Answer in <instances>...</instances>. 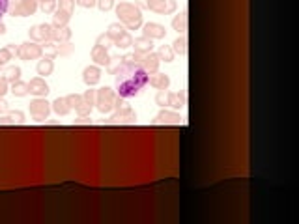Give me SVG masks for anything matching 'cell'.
I'll list each match as a JSON object with an SVG mask.
<instances>
[{
	"instance_id": "6da1fadb",
	"label": "cell",
	"mask_w": 299,
	"mask_h": 224,
	"mask_svg": "<svg viewBox=\"0 0 299 224\" xmlns=\"http://www.w3.org/2000/svg\"><path fill=\"white\" fill-rule=\"evenodd\" d=\"M112 75L116 81V91L124 99L140 95L150 79V75L138 64H129V62H120L118 67L112 69Z\"/></svg>"
},
{
	"instance_id": "7a4b0ae2",
	"label": "cell",
	"mask_w": 299,
	"mask_h": 224,
	"mask_svg": "<svg viewBox=\"0 0 299 224\" xmlns=\"http://www.w3.org/2000/svg\"><path fill=\"white\" fill-rule=\"evenodd\" d=\"M116 15L128 30H138L142 26V11L131 2H118Z\"/></svg>"
},
{
	"instance_id": "3957f363",
	"label": "cell",
	"mask_w": 299,
	"mask_h": 224,
	"mask_svg": "<svg viewBox=\"0 0 299 224\" xmlns=\"http://www.w3.org/2000/svg\"><path fill=\"white\" fill-rule=\"evenodd\" d=\"M114 110L116 112L107 120V124H137V112L128 105V99L116 95Z\"/></svg>"
},
{
	"instance_id": "277c9868",
	"label": "cell",
	"mask_w": 299,
	"mask_h": 224,
	"mask_svg": "<svg viewBox=\"0 0 299 224\" xmlns=\"http://www.w3.org/2000/svg\"><path fill=\"white\" fill-rule=\"evenodd\" d=\"M116 95H118V93H114V90L109 88V86L95 90V107H97V110H99L101 114H109V112H112V110H114Z\"/></svg>"
},
{
	"instance_id": "5b68a950",
	"label": "cell",
	"mask_w": 299,
	"mask_h": 224,
	"mask_svg": "<svg viewBox=\"0 0 299 224\" xmlns=\"http://www.w3.org/2000/svg\"><path fill=\"white\" fill-rule=\"evenodd\" d=\"M17 56L21 60H25V62H30V60H40L43 56V47L36 42L21 43V45L17 47Z\"/></svg>"
},
{
	"instance_id": "8992f818",
	"label": "cell",
	"mask_w": 299,
	"mask_h": 224,
	"mask_svg": "<svg viewBox=\"0 0 299 224\" xmlns=\"http://www.w3.org/2000/svg\"><path fill=\"white\" fill-rule=\"evenodd\" d=\"M38 0H19L15 4H9V15L11 17H28L34 15L38 9Z\"/></svg>"
},
{
	"instance_id": "52a82bcc",
	"label": "cell",
	"mask_w": 299,
	"mask_h": 224,
	"mask_svg": "<svg viewBox=\"0 0 299 224\" xmlns=\"http://www.w3.org/2000/svg\"><path fill=\"white\" fill-rule=\"evenodd\" d=\"M51 103L45 97H36L34 101H30V114L36 122H45L51 114Z\"/></svg>"
},
{
	"instance_id": "ba28073f",
	"label": "cell",
	"mask_w": 299,
	"mask_h": 224,
	"mask_svg": "<svg viewBox=\"0 0 299 224\" xmlns=\"http://www.w3.org/2000/svg\"><path fill=\"white\" fill-rule=\"evenodd\" d=\"M52 30L54 26L47 25V23H42V25H34L30 30H28V36H30V42L36 43H45L52 40Z\"/></svg>"
},
{
	"instance_id": "9c48e42d",
	"label": "cell",
	"mask_w": 299,
	"mask_h": 224,
	"mask_svg": "<svg viewBox=\"0 0 299 224\" xmlns=\"http://www.w3.org/2000/svg\"><path fill=\"white\" fill-rule=\"evenodd\" d=\"M148 9H152L159 15H171L178 9L176 0H148Z\"/></svg>"
},
{
	"instance_id": "30bf717a",
	"label": "cell",
	"mask_w": 299,
	"mask_h": 224,
	"mask_svg": "<svg viewBox=\"0 0 299 224\" xmlns=\"http://www.w3.org/2000/svg\"><path fill=\"white\" fill-rule=\"evenodd\" d=\"M66 99H68L69 107L75 108V112H77L79 116H90V112H92V105H88L85 101V97L81 95V93H69L66 95Z\"/></svg>"
},
{
	"instance_id": "8fae6325",
	"label": "cell",
	"mask_w": 299,
	"mask_h": 224,
	"mask_svg": "<svg viewBox=\"0 0 299 224\" xmlns=\"http://www.w3.org/2000/svg\"><path fill=\"white\" fill-rule=\"evenodd\" d=\"M183 122V118L179 116L178 112H172V110H161L155 120L152 122L154 125H179Z\"/></svg>"
},
{
	"instance_id": "7c38bea8",
	"label": "cell",
	"mask_w": 299,
	"mask_h": 224,
	"mask_svg": "<svg viewBox=\"0 0 299 224\" xmlns=\"http://www.w3.org/2000/svg\"><path fill=\"white\" fill-rule=\"evenodd\" d=\"M159 64H161V60L157 56V52H148V54H142V58L138 62V66L144 69L148 75L155 73L157 69H159Z\"/></svg>"
},
{
	"instance_id": "4fadbf2b",
	"label": "cell",
	"mask_w": 299,
	"mask_h": 224,
	"mask_svg": "<svg viewBox=\"0 0 299 224\" xmlns=\"http://www.w3.org/2000/svg\"><path fill=\"white\" fill-rule=\"evenodd\" d=\"M49 91H51L49 90V84L45 83L43 77H36V79H32L28 83V93H32L36 97H45Z\"/></svg>"
},
{
	"instance_id": "5bb4252c",
	"label": "cell",
	"mask_w": 299,
	"mask_h": 224,
	"mask_svg": "<svg viewBox=\"0 0 299 224\" xmlns=\"http://www.w3.org/2000/svg\"><path fill=\"white\" fill-rule=\"evenodd\" d=\"M142 36L150 38V40H163L167 36V28L159 23H146L142 26Z\"/></svg>"
},
{
	"instance_id": "9a60e30c",
	"label": "cell",
	"mask_w": 299,
	"mask_h": 224,
	"mask_svg": "<svg viewBox=\"0 0 299 224\" xmlns=\"http://www.w3.org/2000/svg\"><path fill=\"white\" fill-rule=\"evenodd\" d=\"M92 60L95 62V66H111V56H109V49H105L101 45H94V49L90 52Z\"/></svg>"
},
{
	"instance_id": "2e32d148",
	"label": "cell",
	"mask_w": 299,
	"mask_h": 224,
	"mask_svg": "<svg viewBox=\"0 0 299 224\" xmlns=\"http://www.w3.org/2000/svg\"><path fill=\"white\" fill-rule=\"evenodd\" d=\"M99 81H101V69H99V66L85 67V71H83V83H85L86 86H92V88H94Z\"/></svg>"
},
{
	"instance_id": "e0dca14e",
	"label": "cell",
	"mask_w": 299,
	"mask_h": 224,
	"mask_svg": "<svg viewBox=\"0 0 299 224\" xmlns=\"http://www.w3.org/2000/svg\"><path fill=\"white\" fill-rule=\"evenodd\" d=\"M187 103V93L181 90V91H167V105L172 108H183Z\"/></svg>"
},
{
	"instance_id": "ac0fdd59",
	"label": "cell",
	"mask_w": 299,
	"mask_h": 224,
	"mask_svg": "<svg viewBox=\"0 0 299 224\" xmlns=\"http://www.w3.org/2000/svg\"><path fill=\"white\" fill-rule=\"evenodd\" d=\"M148 83L152 84L155 90H169V86H171V77L165 73H159V71H155V73H152V77L148 79Z\"/></svg>"
},
{
	"instance_id": "d6986e66",
	"label": "cell",
	"mask_w": 299,
	"mask_h": 224,
	"mask_svg": "<svg viewBox=\"0 0 299 224\" xmlns=\"http://www.w3.org/2000/svg\"><path fill=\"white\" fill-rule=\"evenodd\" d=\"M131 47H135V52H138V54H148V52L154 50V40H150L146 36H140L137 40H133Z\"/></svg>"
},
{
	"instance_id": "ffe728a7",
	"label": "cell",
	"mask_w": 299,
	"mask_h": 224,
	"mask_svg": "<svg viewBox=\"0 0 299 224\" xmlns=\"http://www.w3.org/2000/svg\"><path fill=\"white\" fill-rule=\"evenodd\" d=\"M73 36V30L69 26H60V28H54L52 30V40L51 42H56V43H66L71 40Z\"/></svg>"
},
{
	"instance_id": "44dd1931",
	"label": "cell",
	"mask_w": 299,
	"mask_h": 224,
	"mask_svg": "<svg viewBox=\"0 0 299 224\" xmlns=\"http://www.w3.org/2000/svg\"><path fill=\"white\" fill-rule=\"evenodd\" d=\"M51 108L58 114V116H68L69 112H71V107H69V103L66 97H56V99L51 103Z\"/></svg>"
},
{
	"instance_id": "7402d4cb",
	"label": "cell",
	"mask_w": 299,
	"mask_h": 224,
	"mask_svg": "<svg viewBox=\"0 0 299 224\" xmlns=\"http://www.w3.org/2000/svg\"><path fill=\"white\" fill-rule=\"evenodd\" d=\"M36 71H38V75H42V77L52 75V71H54V62H52V58L45 56V58L40 60L38 66H36Z\"/></svg>"
},
{
	"instance_id": "603a6c76",
	"label": "cell",
	"mask_w": 299,
	"mask_h": 224,
	"mask_svg": "<svg viewBox=\"0 0 299 224\" xmlns=\"http://www.w3.org/2000/svg\"><path fill=\"white\" fill-rule=\"evenodd\" d=\"M69 21H71V15L56 8V9H54V13H52V23H51V25L54 26V28H60V26H68Z\"/></svg>"
},
{
	"instance_id": "cb8c5ba5",
	"label": "cell",
	"mask_w": 299,
	"mask_h": 224,
	"mask_svg": "<svg viewBox=\"0 0 299 224\" xmlns=\"http://www.w3.org/2000/svg\"><path fill=\"white\" fill-rule=\"evenodd\" d=\"M172 28L178 34L187 32V11H181L179 15H176L172 19Z\"/></svg>"
},
{
	"instance_id": "d4e9b609",
	"label": "cell",
	"mask_w": 299,
	"mask_h": 224,
	"mask_svg": "<svg viewBox=\"0 0 299 224\" xmlns=\"http://www.w3.org/2000/svg\"><path fill=\"white\" fill-rule=\"evenodd\" d=\"M128 32L126 30V26L122 25V23H112V25H109V30H107V36L112 40V43L118 40L120 36H124V34Z\"/></svg>"
},
{
	"instance_id": "484cf974",
	"label": "cell",
	"mask_w": 299,
	"mask_h": 224,
	"mask_svg": "<svg viewBox=\"0 0 299 224\" xmlns=\"http://www.w3.org/2000/svg\"><path fill=\"white\" fill-rule=\"evenodd\" d=\"M4 79L8 81V83H17V81H21V67H17V66H9V67H6L4 69Z\"/></svg>"
},
{
	"instance_id": "4316f807",
	"label": "cell",
	"mask_w": 299,
	"mask_h": 224,
	"mask_svg": "<svg viewBox=\"0 0 299 224\" xmlns=\"http://www.w3.org/2000/svg\"><path fill=\"white\" fill-rule=\"evenodd\" d=\"M9 91L15 95V97H25L26 93H28V83H23V81H17V83L11 84V88Z\"/></svg>"
},
{
	"instance_id": "83f0119b",
	"label": "cell",
	"mask_w": 299,
	"mask_h": 224,
	"mask_svg": "<svg viewBox=\"0 0 299 224\" xmlns=\"http://www.w3.org/2000/svg\"><path fill=\"white\" fill-rule=\"evenodd\" d=\"M157 56H159L161 62H172L176 54H174V50H172L171 45H161L159 50H157Z\"/></svg>"
},
{
	"instance_id": "f1b7e54d",
	"label": "cell",
	"mask_w": 299,
	"mask_h": 224,
	"mask_svg": "<svg viewBox=\"0 0 299 224\" xmlns=\"http://www.w3.org/2000/svg\"><path fill=\"white\" fill-rule=\"evenodd\" d=\"M172 50H174V54L185 56L187 54V40L185 38H178L176 42L172 43Z\"/></svg>"
},
{
	"instance_id": "f546056e",
	"label": "cell",
	"mask_w": 299,
	"mask_h": 224,
	"mask_svg": "<svg viewBox=\"0 0 299 224\" xmlns=\"http://www.w3.org/2000/svg\"><path fill=\"white\" fill-rule=\"evenodd\" d=\"M43 52H45L49 58L58 56V43L56 42H45L43 43Z\"/></svg>"
},
{
	"instance_id": "4dcf8cb0",
	"label": "cell",
	"mask_w": 299,
	"mask_h": 224,
	"mask_svg": "<svg viewBox=\"0 0 299 224\" xmlns=\"http://www.w3.org/2000/svg\"><path fill=\"white\" fill-rule=\"evenodd\" d=\"M114 45H116L118 49H128V47H131V45H133V38H131V34L126 32L124 36H120L118 40L114 42Z\"/></svg>"
},
{
	"instance_id": "1f68e13d",
	"label": "cell",
	"mask_w": 299,
	"mask_h": 224,
	"mask_svg": "<svg viewBox=\"0 0 299 224\" xmlns=\"http://www.w3.org/2000/svg\"><path fill=\"white\" fill-rule=\"evenodd\" d=\"M56 8L69 13V15H73V11H75V0H58Z\"/></svg>"
},
{
	"instance_id": "d6a6232c",
	"label": "cell",
	"mask_w": 299,
	"mask_h": 224,
	"mask_svg": "<svg viewBox=\"0 0 299 224\" xmlns=\"http://www.w3.org/2000/svg\"><path fill=\"white\" fill-rule=\"evenodd\" d=\"M40 2V8L43 13H54L56 9V0H38Z\"/></svg>"
},
{
	"instance_id": "836d02e7",
	"label": "cell",
	"mask_w": 299,
	"mask_h": 224,
	"mask_svg": "<svg viewBox=\"0 0 299 224\" xmlns=\"http://www.w3.org/2000/svg\"><path fill=\"white\" fill-rule=\"evenodd\" d=\"M8 116H9V120H11V125L25 124V112H21V110H11Z\"/></svg>"
},
{
	"instance_id": "e575fe53",
	"label": "cell",
	"mask_w": 299,
	"mask_h": 224,
	"mask_svg": "<svg viewBox=\"0 0 299 224\" xmlns=\"http://www.w3.org/2000/svg\"><path fill=\"white\" fill-rule=\"evenodd\" d=\"M75 50V45H71L69 42L58 43V56H69Z\"/></svg>"
},
{
	"instance_id": "d590c367",
	"label": "cell",
	"mask_w": 299,
	"mask_h": 224,
	"mask_svg": "<svg viewBox=\"0 0 299 224\" xmlns=\"http://www.w3.org/2000/svg\"><path fill=\"white\" fill-rule=\"evenodd\" d=\"M95 45H101V47H105V49H109V47H112L114 43H112V40L107 36V34H99V36H97V40H95Z\"/></svg>"
},
{
	"instance_id": "8d00e7d4",
	"label": "cell",
	"mask_w": 299,
	"mask_h": 224,
	"mask_svg": "<svg viewBox=\"0 0 299 224\" xmlns=\"http://www.w3.org/2000/svg\"><path fill=\"white\" fill-rule=\"evenodd\" d=\"M13 56V52L8 49V47H4V49H0V66H6L9 60Z\"/></svg>"
},
{
	"instance_id": "74e56055",
	"label": "cell",
	"mask_w": 299,
	"mask_h": 224,
	"mask_svg": "<svg viewBox=\"0 0 299 224\" xmlns=\"http://www.w3.org/2000/svg\"><path fill=\"white\" fill-rule=\"evenodd\" d=\"M83 97H85V101L88 105H92V107L95 105V90H92V86H88V90L83 93Z\"/></svg>"
},
{
	"instance_id": "f35d334b",
	"label": "cell",
	"mask_w": 299,
	"mask_h": 224,
	"mask_svg": "<svg viewBox=\"0 0 299 224\" xmlns=\"http://www.w3.org/2000/svg\"><path fill=\"white\" fill-rule=\"evenodd\" d=\"M95 6L101 9V11H111V9L114 8V0H97Z\"/></svg>"
},
{
	"instance_id": "ab89813d",
	"label": "cell",
	"mask_w": 299,
	"mask_h": 224,
	"mask_svg": "<svg viewBox=\"0 0 299 224\" xmlns=\"http://www.w3.org/2000/svg\"><path fill=\"white\" fill-rule=\"evenodd\" d=\"M155 103H157L159 107H165V105H167V90L157 91V95H155Z\"/></svg>"
},
{
	"instance_id": "60d3db41",
	"label": "cell",
	"mask_w": 299,
	"mask_h": 224,
	"mask_svg": "<svg viewBox=\"0 0 299 224\" xmlns=\"http://www.w3.org/2000/svg\"><path fill=\"white\" fill-rule=\"evenodd\" d=\"M8 91H9V83L4 79V77H0V99H2Z\"/></svg>"
},
{
	"instance_id": "b9f144b4",
	"label": "cell",
	"mask_w": 299,
	"mask_h": 224,
	"mask_svg": "<svg viewBox=\"0 0 299 224\" xmlns=\"http://www.w3.org/2000/svg\"><path fill=\"white\" fill-rule=\"evenodd\" d=\"M75 4H79L81 8L90 9V8H94L95 4H97V0H75Z\"/></svg>"
},
{
	"instance_id": "7bdbcfd3",
	"label": "cell",
	"mask_w": 299,
	"mask_h": 224,
	"mask_svg": "<svg viewBox=\"0 0 299 224\" xmlns=\"http://www.w3.org/2000/svg\"><path fill=\"white\" fill-rule=\"evenodd\" d=\"M9 0H0V21H2V17L8 13V9H9Z\"/></svg>"
},
{
	"instance_id": "ee69618b",
	"label": "cell",
	"mask_w": 299,
	"mask_h": 224,
	"mask_svg": "<svg viewBox=\"0 0 299 224\" xmlns=\"http://www.w3.org/2000/svg\"><path fill=\"white\" fill-rule=\"evenodd\" d=\"M75 125H92L90 116H79V120H75Z\"/></svg>"
},
{
	"instance_id": "f6af8a7d",
	"label": "cell",
	"mask_w": 299,
	"mask_h": 224,
	"mask_svg": "<svg viewBox=\"0 0 299 224\" xmlns=\"http://www.w3.org/2000/svg\"><path fill=\"white\" fill-rule=\"evenodd\" d=\"M135 6L138 9H148V0H135Z\"/></svg>"
},
{
	"instance_id": "bcb514c9",
	"label": "cell",
	"mask_w": 299,
	"mask_h": 224,
	"mask_svg": "<svg viewBox=\"0 0 299 224\" xmlns=\"http://www.w3.org/2000/svg\"><path fill=\"white\" fill-rule=\"evenodd\" d=\"M0 125H11L9 116H0Z\"/></svg>"
},
{
	"instance_id": "7dc6e473",
	"label": "cell",
	"mask_w": 299,
	"mask_h": 224,
	"mask_svg": "<svg viewBox=\"0 0 299 224\" xmlns=\"http://www.w3.org/2000/svg\"><path fill=\"white\" fill-rule=\"evenodd\" d=\"M8 49L11 50V52H13V54H17V47H15V45H13V43H9V45H8Z\"/></svg>"
},
{
	"instance_id": "c3c4849f",
	"label": "cell",
	"mask_w": 299,
	"mask_h": 224,
	"mask_svg": "<svg viewBox=\"0 0 299 224\" xmlns=\"http://www.w3.org/2000/svg\"><path fill=\"white\" fill-rule=\"evenodd\" d=\"M4 34H6V25L0 21V36H4Z\"/></svg>"
},
{
	"instance_id": "681fc988",
	"label": "cell",
	"mask_w": 299,
	"mask_h": 224,
	"mask_svg": "<svg viewBox=\"0 0 299 224\" xmlns=\"http://www.w3.org/2000/svg\"><path fill=\"white\" fill-rule=\"evenodd\" d=\"M114 2H122V0H114Z\"/></svg>"
},
{
	"instance_id": "f907efd6",
	"label": "cell",
	"mask_w": 299,
	"mask_h": 224,
	"mask_svg": "<svg viewBox=\"0 0 299 224\" xmlns=\"http://www.w3.org/2000/svg\"><path fill=\"white\" fill-rule=\"evenodd\" d=\"M0 110H2V107H0Z\"/></svg>"
}]
</instances>
